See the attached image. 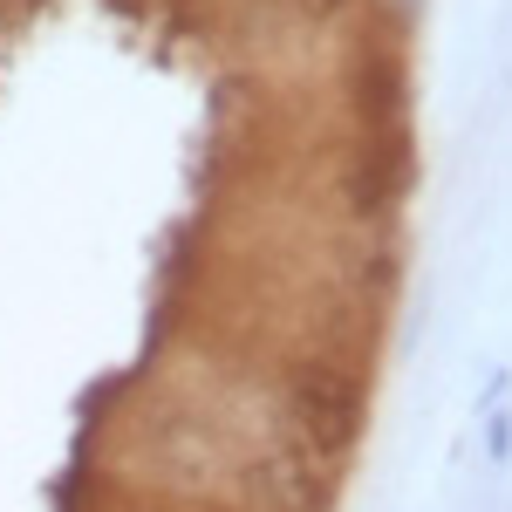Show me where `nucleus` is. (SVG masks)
Listing matches in <instances>:
<instances>
[{
    "instance_id": "nucleus-3",
    "label": "nucleus",
    "mask_w": 512,
    "mask_h": 512,
    "mask_svg": "<svg viewBox=\"0 0 512 512\" xmlns=\"http://www.w3.org/2000/svg\"><path fill=\"white\" fill-rule=\"evenodd\" d=\"M246 499L260 512H315L321 506V472L301 451H274L246 472Z\"/></svg>"
},
{
    "instance_id": "nucleus-4",
    "label": "nucleus",
    "mask_w": 512,
    "mask_h": 512,
    "mask_svg": "<svg viewBox=\"0 0 512 512\" xmlns=\"http://www.w3.org/2000/svg\"><path fill=\"white\" fill-rule=\"evenodd\" d=\"M355 110H362V130H403V96H410V82H403V62H390V55H362L355 62Z\"/></svg>"
},
{
    "instance_id": "nucleus-2",
    "label": "nucleus",
    "mask_w": 512,
    "mask_h": 512,
    "mask_svg": "<svg viewBox=\"0 0 512 512\" xmlns=\"http://www.w3.org/2000/svg\"><path fill=\"white\" fill-rule=\"evenodd\" d=\"M410 185V137L403 130H383V137H369L362 144V158L349 171V205L355 219H383L396 198Z\"/></svg>"
},
{
    "instance_id": "nucleus-1",
    "label": "nucleus",
    "mask_w": 512,
    "mask_h": 512,
    "mask_svg": "<svg viewBox=\"0 0 512 512\" xmlns=\"http://www.w3.org/2000/svg\"><path fill=\"white\" fill-rule=\"evenodd\" d=\"M287 424L301 431V444L315 451V458H342L362 431V390H355V376H342L335 362H301V369H287Z\"/></svg>"
},
{
    "instance_id": "nucleus-5",
    "label": "nucleus",
    "mask_w": 512,
    "mask_h": 512,
    "mask_svg": "<svg viewBox=\"0 0 512 512\" xmlns=\"http://www.w3.org/2000/svg\"><path fill=\"white\" fill-rule=\"evenodd\" d=\"M485 444H492V458H506L512 451V417H492V437H485Z\"/></svg>"
}]
</instances>
